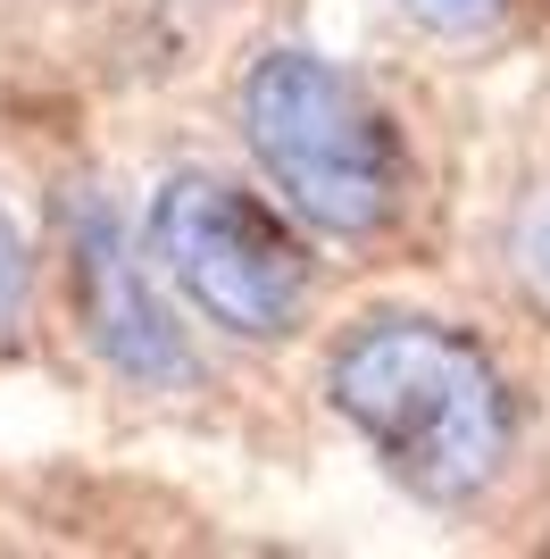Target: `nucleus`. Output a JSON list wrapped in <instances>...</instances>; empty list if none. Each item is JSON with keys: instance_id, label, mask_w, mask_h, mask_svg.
Segmentation results:
<instances>
[{"instance_id": "f257e3e1", "label": "nucleus", "mask_w": 550, "mask_h": 559, "mask_svg": "<svg viewBox=\"0 0 550 559\" xmlns=\"http://www.w3.org/2000/svg\"><path fill=\"white\" fill-rule=\"evenodd\" d=\"M325 409L400 492L467 510L517 460V393L501 359L451 318H367L325 350Z\"/></svg>"}, {"instance_id": "f03ea898", "label": "nucleus", "mask_w": 550, "mask_h": 559, "mask_svg": "<svg viewBox=\"0 0 550 559\" xmlns=\"http://www.w3.org/2000/svg\"><path fill=\"white\" fill-rule=\"evenodd\" d=\"M242 142L275 201L334 242L384 234L409 201V159L375 93L300 43H275L242 68Z\"/></svg>"}, {"instance_id": "7ed1b4c3", "label": "nucleus", "mask_w": 550, "mask_h": 559, "mask_svg": "<svg viewBox=\"0 0 550 559\" xmlns=\"http://www.w3.org/2000/svg\"><path fill=\"white\" fill-rule=\"evenodd\" d=\"M142 251H151V267H159L217 334H234V343H284V334L309 326L318 259L300 251V234L284 226L275 201H259V192L234 185V176H208V167L167 176V185L151 192Z\"/></svg>"}, {"instance_id": "20e7f679", "label": "nucleus", "mask_w": 550, "mask_h": 559, "mask_svg": "<svg viewBox=\"0 0 550 559\" xmlns=\"http://www.w3.org/2000/svg\"><path fill=\"white\" fill-rule=\"evenodd\" d=\"M59 234H68V293H75V326L100 350V368L125 376L134 393H201V350L176 326V309L159 301L151 284V259L125 242L117 210L100 192H68L59 210Z\"/></svg>"}, {"instance_id": "39448f33", "label": "nucleus", "mask_w": 550, "mask_h": 559, "mask_svg": "<svg viewBox=\"0 0 550 559\" xmlns=\"http://www.w3.org/2000/svg\"><path fill=\"white\" fill-rule=\"evenodd\" d=\"M501 259H509V284H517V301H526L534 318L550 326V176L517 192V210H509V234H501Z\"/></svg>"}, {"instance_id": "423d86ee", "label": "nucleus", "mask_w": 550, "mask_h": 559, "mask_svg": "<svg viewBox=\"0 0 550 559\" xmlns=\"http://www.w3.org/2000/svg\"><path fill=\"white\" fill-rule=\"evenodd\" d=\"M34 326V251H25L17 217L0 210V350H17Z\"/></svg>"}, {"instance_id": "0eeeda50", "label": "nucleus", "mask_w": 550, "mask_h": 559, "mask_svg": "<svg viewBox=\"0 0 550 559\" xmlns=\"http://www.w3.org/2000/svg\"><path fill=\"white\" fill-rule=\"evenodd\" d=\"M417 17H434L451 25V34H476V25H501L509 17V0H409Z\"/></svg>"}]
</instances>
